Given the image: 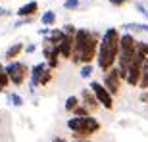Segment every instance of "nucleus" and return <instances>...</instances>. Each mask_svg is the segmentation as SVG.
Segmentation results:
<instances>
[{
    "label": "nucleus",
    "instance_id": "f257e3e1",
    "mask_svg": "<svg viewBox=\"0 0 148 142\" xmlns=\"http://www.w3.org/2000/svg\"><path fill=\"white\" fill-rule=\"evenodd\" d=\"M119 38L121 31L117 27H108L100 37L98 44V54H96V67L102 73L110 71L117 63V56H119Z\"/></svg>",
    "mask_w": 148,
    "mask_h": 142
},
{
    "label": "nucleus",
    "instance_id": "f03ea898",
    "mask_svg": "<svg viewBox=\"0 0 148 142\" xmlns=\"http://www.w3.org/2000/svg\"><path fill=\"white\" fill-rule=\"evenodd\" d=\"M67 131L71 132V137H79V138H92L94 134H98L102 131V123H100L94 115L88 117H69L66 121Z\"/></svg>",
    "mask_w": 148,
    "mask_h": 142
},
{
    "label": "nucleus",
    "instance_id": "7ed1b4c3",
    "mask_svg": "<svg viewBox=\"0 0 148 142\" xmlns=\"http://www.w3.org/2000/svg\"><path fill=\"white\" fill-rule=\"evenodd\" d=\"M4 71H6V75H8V79H10V83L14 87H23L25 81L29 79L31 67H29V63H25V61L14 60V61H8V63H6Z\"/></svg>",
    "mask_w": 148,
    "mask_h": 142
},
{
    "label": "nucleus",
    "instance_id": "20e7f679",
    "mask_svg": "<svg viewBox=\"0 0 148 142\" xmlns=\"http://www.w3.org/2000/svg\"><path fill=\"white\" fill-rule=\"evenodd\" d=\"M88 88H90V92L94 94V98L98 100L100 108L108 109V111H112L115 106V98L112 96L108 90H106V87L102 85L100 81H94V79H90V83H88Z\"/></svg>",
    "mask_w": 148,
    "mask_h": 142
},
{
    "label": "nucleus",
    "instance_id": "39448f33",
    "mask_svg": "<svg viewBox=\"0 0 148 142\" xmlns=\"http://www.w3.org/2000/svg\"><path fill=\"white\" fill-rule=\"evenodd\" d=\"M100 83L104 85L106 90H108L114 98L121 94V85H123V79H121L119 69H117V67H112L110 71L102 73V81H100Z\"/></svg>",
    "mask_w": 148,
    "mask_h": 142
},
{
    "label": "nucleus",
    "instance_id": "423d86ee",
    "mask_svg": "<svg viewBox=\"0 0 148 142\" xmlns=\"http://www.w3.org/2000/svg\"><path fill=\"white\" fill-rule=\"evenodd\" d=\"M46 61H38L35 66H31V71H29V94H35V88L38 87V83H40V77H42L44 69H46Z\"/></svg>",
    "mask_w": 148,
    "mask_h": 142
},
{
    "label": "nucleus",
    "instance_id": "0eeeda50",
    "mask_svg": "<svg viewBox=\"0 0 148 142\" xmlns=\"http://www.w3.org/2000/svg\"><path fill=\"white\" fill-rule=\"evenodd\" d=\"M140 75H143V66L131 61V66L127 67V75H125V81H123V83H125L127 87H131V88H138Z\"/></svg>",
    "mask_w": 148,
    "mask_h": 142
},
{
    "label": "nucleus",
    "instance_id": "6e6552de",
    "mask_svg": "<svg viewBox=\"0 0 148 142\" xmlns=\"http://www.w3.org/2000/svg\"><path fill=\"white\" fill-rule=\"evenodd\" d=\"M79 98H81V104L85 106V108H88V111L90 113H94V111H98L100 109V104H98V100L94 98V94L90 92V88H83L81 94H79Z\"/></svg>",
    "mask_w": 148,
    "mask_h": 142
},
{
    "label": "nucleus",
    "instance_id": "1a4fd4ad",
    "mask_svg": "<svg viewBox=\"0 0 148 142\" xmlns=\"http://www.w3.org/2000/svg\"><path fill=\"white\" fill-rule=\"evenodd\" d=\"M38 14V2L37 0H27L16 10V17H35Z\"/></svg>",
    "mask_w": 148,
    "mask_h": 142
},
{
    "label": "nucleus",
    "instance_id": "9d476101",
    "mask_svg": "<svg viewBox=\"0 0 148 142\" xmlns=\"http://www.w3.org/2000/svg\"><path fill=\"white\" fill-rule=\"evenodd\" d=\"M64 35H66V33H64ZM73 42H75V37H69V35H66V37H64V40L58 44V48H60V58H62V60H67V61L71 60Z\"/></svg>",
    "mask_w": 148,
    "mask_h": 142
},
{
    "label": "nucleus",
    "instance_id": "9b49d317",
    "mask_svg": "<svg viewBox=\"0 0 148 142\" xmlns=\"http://www.w3.org/2000/svg\"><path fill=\"white\" fill-rule=\"evenodd\" d=\"M119 31H123V33H131V35H148V23L129 21V23H123V25L119 27Z\"/></svg>",
    "mask_w": 148,
    "mask_h": 142
},
{
    "label": "nucleus",
    "instance_id": "f8f14e48",
    "mask_svg": "<svg viewBox=\"0 0 148 142\" xmlns=\"http://www.w3.org/2000/svg\"><path fill=\"white\" fill-rule=\"evenodd\" d=\"M23 50H25V44L23 42H14V44H10L8 48H6V52H4V58H6V61H14V60H17L19 56L23 54Z\"/></svg>",
    "mask_w": 148,
    "mask_h": 142
},
{
    "label": "nucleus",
    "instance_id": "ddd939ff",
    "mask_svg": "<svg viewBox=\"0 0 148 142\" xmlns=\"http://www.w3.org/2000/svg\"><path fill=\"white\" fill-rule=\"evenodd\" d=\"M6 102L12 106V108H23L25 106V100L19 92H6Z\"/></svg>",
    "mask_w": 148,
    "mask_h": 142
},
{
    "label": "nucleus",
    "instance_id": "4468645a",
    "mask_svg": "<svg viewBox=\"0 0 148 142\" xmlns=\"http://www.w3.org/2000/svg\"><path fill=\"white\" fill-rule=\"evenodd\" d=\"M56 21H58V16H56L54 10H46L40 16V23H42V27H54Z\"/></svg>",
    "mask_w": 148,
    "mask_h": 142
},
{
    "label": "nucleus",
    "instance_id": "2eb2a0df",
    "mask_svg": "<svg viewBox=\"0 0 148 142\" xmlns=\"http://www.w3.org/2000/svg\"><path fill=\"white\" fill-rule=\"evenodd\" d=\"M64 31H62V27H52V31H50V35L46 37V40H48L50 44H54V46H58V44L64 40Z\"/></svg>",
    "mask_w": 148,
    "mask_h": 142
},
{
    "label": "nucleus",
    "instance_id": "dca6fc26",
    "mask_svg": "<svg viewBox=\"0 0 148 142\" xmlns=\"http://www.w3.org/2000/svg\"><path fill=\"white\" fill-rule=\"evenodd\" d=\"M81 104V98L77 96V94H71V96H67L66 98V104H64V109H66L67 113H73L75 111V108Z\"/></svg>",
    "mask_w": 148,
    "mask_h": 142
},
{
    "label": "nucleus",
    "instance_id": "f3484780",
    "mask_svg": "<svg viewBox=\"0 0 148 142\" xmlns=\"http://www.w3.org/2000/svg\"><path fill=\"white\" fill-rule=\"evenodd\" d=\"M92 73H94V63H85V66H81L79 67V77L81 79H90L92 77Z\"/></svg>",
    "mask_w": 148,
    "mask_h": 142
},
{
    "label": "nucleus",
    "instance_id": "a211bd4d",
    "mask_svg": "<svg viewBox=\"0 0 148 142\" xmlns=\"http://www.w3.org/2000/svg\"><path fill=\"white\" fill-rule=\"evenodd\" d=\"M52 79H54V71L50 69V67H46L42 73V77H40V83H38V87H48L50 83H52Z\"/></svg>",
    "mask_w": 148,
    "mask_h": 142
},
{
    "label": "nucleus",
    "instance_id": "6ab92c4d",
    "mask_svg": "<svg viewBox=\"0 0 148 142\" xmlns=\"http://www.w3.org/2000/svg\"><path fill=\"white\" fill-rule=\"evenodd\" d=\"M12 87L10 79L6 75V71H0V92H8V88Z\"/></svg>",
    "mask_w": 148,
    "mask_h": 142
},
{
    "label": "nucleus",
    "instance_id": "aec40b11",
    "mask_svg": "<svg viewBox=\"0 0 148 142\" xmlns=\"http://www.w3.org/2000/svg\"><path fill=\"white\" fill-rule=\"evenodd\" d=\"M33 21H35V17H17L16 21L12 23V27L19 29V27H25V25H31Z\"/></svg>",
    "mask_w": 148,
    "mask_h": 142
},
{
    "label": "nucleus",
    "instance_id": "412c9836",
    "mask_svg": "<svg viewBox=\"0 0 148 142\" xmlns=\"http://www.w3.org/2000/svg\"><path fill=\"white\" fill-rule=\"evenodd\" d=\"M79 8H81V0H64V10L77 12Z\"/></svg>",
    "mask_w": 148,
    "mask_h": 142
},
{
    "label": "nucleus",
    "instance_id": "4be33fe9",
    "mask_svg": "<svg viewBox=\"0 0 148 142\" xmlns=\"http://www.w3.org/2000/svg\"><path fill=\"white\" fill-rule=\"evenodd\" d=\"M71 115H73V117H88V115H92V113L88 111V108H85L83 104H79V106L75 108V111H73Z\"/></svg>",
    "mask_w": 148,
    "mask_h": 142
},
{
    "label": "nucleus",
    "instance_id": "5701e85b",
    "mask_svg": "<svg viewBox=\"0 0 148 142\" xmlns=\"http://www.w3.org/2000/svg\"><path fill=\"white\" fill-rule=\"evenodd\" d=\"M62 31H64L66 35H69V37H75L77 27L73 25V23H64V25H62Z\"/></svg>",
    "mask_w": 148,
    "mask_h": 142
},
{
    "label": "nucleus",
    "instance_id": "b1692460",
    "mask_svg": "<svg viewBox=\"0 0 148 142\" xmlns=\"http://www.w3.org/2000/svg\"><path fill=\"white\" fill-rule=\"evenodd\" d=\"M135 10H137L138 14L144 17V19H148V8L143 4V2H135Z\"/></svg>",
    "mask_w": 148,
    "mask_h": 142
},
{
    "label": "nucleus",
    "instance_id": "393cba45",
    "mask_svg": "<svg viewBox=\"0 0 148 142\" xmlns=\"http://www.w3.org/2000/svg\"><path fill=\"white\" fill-rule=\"evenodd\" d=\"M35 52H37V44H35V42H27V44H25L23 54H29V56H31V54H35Z\"/></svg>",
    "mask_w": 148,
    "mask_h": 142
},
{
    "label": "nucleus",
    "instance_id": "a878e982",
    "mask_svg": "<svg viewBox=\"0 0 148 142\" xmlns=\"http://www.w3.org/2000/svg\"><path fill=\"white\" fill-rule=\"evenodd\" d=\"M138 102H140V104H148V90H140V94H138Z\"/></svg>",
    "mask_w": 148,
    "mask_h": 142
},
{
    "label": "nucleus",
    "instance_id": "bb28decb",
    "mask_svg": "<svg viewBox=\"0 0 148 142\" xmlns=\"http://www.w3.org/2000/svg\"><path fill=\"white\" fill-rule=\"evenodd\" d=\"M50 31H52V27H40V29H38V31H37V33L40 35V37H42V38H46V37H48V35H50Z\"/></svg>",
    "mask_w": 148,
    "mask_h": 142
},
{
    "label": "nucleus",
    "instance_id": "cd10ccee",
    "mask_svg": "<svg viewBox=\"0 0 148 142\" xmlns=\"http://www.w3.org/2000/svg\"><path fill=\"white\" fill-rule=\"evenodd\" d=\"M108 2H110L112 6H115V8H121V6H125L129 0H108Z\"/></svg>",
    "mask_w": 148,
    "mask_h": 142
},
{
    "label": "nucleus",
    "instance_id": "c85d7f7f",
    "mask_svg": "<svg viewBox=\"0 0 148 142\" xmlns=\"http://www.w3.org/2000/svg\"><path fill=\"white\" fill-rule=\"evenodd\" d=\"M10 16H14V12L8 10V8H2V6H0V17H10Z\"/></svg>",
    "mask_w": 148,
    "mask_h": 142
},
{
    "label": "nucleus",
    "instance_id": "c756f323",
    "mask_svg": "<svg viewBox=\"0 0 148 142\" xmlns=\"http://www.w3.org/2000/svg\"><path fill=\"white\" fill-rule=\"evenodd\" d=\"M71 142H92L90 138H79V137H71Z\"/></svg>",
    "mask_w": 148,
    "mask_h": 142
},
{
    "label": "nucleus",
    "instance_id": "7c9ffc66",
    "mask_svg": "<svg viewBox=\"0 0 148 142\" xmlns=\"http://www.w3.org/2000/svg\"><path fill=\"white\" fill-rule=\"evenodd\" d=\"M50 142H69L67 138H62V137H56V138H52Z\"/></svg>",
    "mask_w": 148,
    "mask_h": 142
},
{
    "label": "nucleus",
    "instance_id": "2f4dec72",
    "mask_svg": "<svg viewBox=\"0 0 148 142\" xmlns=\"http://www.w3.org/2000/svg\"><path fill=\"white\" fill-rule=\"evenodd\" d=\"M4 67H6V66L2 63V61H0V71H4Z\"/></svg>",
    "mask_w": 148,
    "mask_h": 142
},
{
    "label": "nucleus",
    "instance_id": "473e14b6",
    "mask_svg": "<svg viewBox=\"0 0 148 142\" xmlns=\"http://www.w3.org/2000/svg\"><path fill=\"white\" fill-rule=\"evenodd\" d=\"M0 123H2V121H0Z\"/></svg>",
    "mask_w": 148,
    "mask_h": 142
},
{
    "label": "nucleus",
    "instance_id": "72a5a7b5",
    "mask_svg": "<svg viewBox=\"0 0 148 142\" xmlns=\"http://www.w3.org/2000/svg\"><path fill=\"white\" fill-rule=\"evenodd\" d=\"M62 2H64V0H62Z\"/></svg>",
    "mask_w": 148,
    "mask_h": 142
},
{
    "label": "nucleus",
    "instance_id": "f704fd0d",
    "mask_svg": "<svg viewBox=\"0 0 148 142\" xmlns=\"http://www.w3.org/2000/svg\"><path fill=\"white\" fill-rule=\"evenodd\" d=\"M146 42H148V40H146Z\"/></svg>",
    "mask_w": 148,
    "mask_h": 142
}]
</instances>
